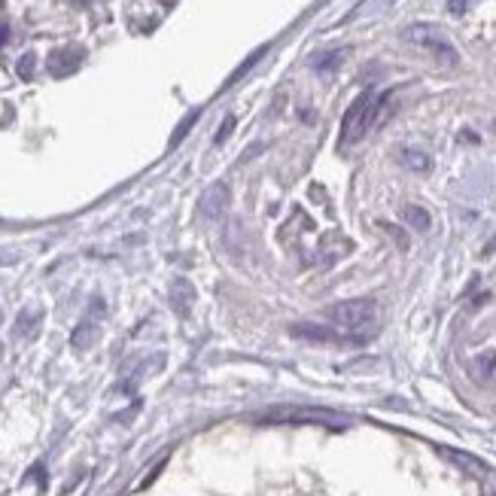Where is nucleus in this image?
I'll return each instance as SVG.
<instances>
[{
	"mask_svg": "<svg viewBox=\"0 0 496 496\" xmlns=\"http://www.w3.org/2000/svg\"><path fill=\"white\" fill-rule=\"evenodd\" d=\"M390 95H374V91H363L360 98L353 100L351 107H347L344 113V122H341V143H353L360 141V137H365V131L374 125V119H378L384 100H387Z\"/></svg>",
	"mask_w": 496,
	"mask_h": 496,
	"instance_id": "nucleus-1",
	"label": "nucleus"
},
{
	"mask_svg": "<svg viewBox=\"0 0 496 496\" xmlns=\"http://www.w3.org/2000/svg\"><path fill=\"white\" fill-rule=\"evenodd\" d=\"M402 37H405L408 43H415V46H424V49H429L436 55L442 64H457V49L451 43H448V37L442 27H436V25H411L402 31Z\"/></svg>",
	"mask_w": 496,
	"mask_h": 496,
	"instance_id": "nucleus-2",
	"label": "nucleus"
},
{
	"mask_svg": "<svg viewBox=\"0 0 496 496\" xmlns=\"http://www.w3.org/2000/svg\"><path fill=\"white\" fill-rule=\"evenodd\" d=\"M374 314H378V308H374L372 299H347V301H338V305H332L326 311V317L332 320L335 326L341 329H363L369 326Z\"/></svg>",
	"mask_w": 496,
	"mask_h": 496,
	"instance_id": "nucleus-3",
	"label": "nucleus"
},
{
	"mask_svg": "<svg viewBox=\"0 0 496 496\" xmlns=\"http://www.w3.org/2000/svg\"><path fill=\"white\" fill-rule=\"evenodd\" d=\"M228 201H232V192H228L226 183H214V186L201 195L198 210H201V216L214 223V219H223V214L228 210Z\"/></svg>",
	"mask_w": 496,
	"mask_h": 496,
	"instance_id": "nucleus-4",
	"label": "nucleus"
},
{
	"mask_svg": "<svg viewBox=\"0 0 496 496\" xmlns=\"http://www.w3.org/2000/svg\"><path fill=\"white\" fill-rule=\"evenodd\" d=\"M289 335L299 338V341H311V344H341V341H347V338L338 335L335 329L317 326V323H292Z\"/></svg>",
	"mask_w": 496,
	"mask_h": 496,
	"instance_id": "nucleus-5",
	"label": "nucleus"
},
{
	"mask_svg": "<svg viewBox=\"0 0 496 496\" xmlns=\"http://www.w3.org/2000/svg\"><path fill=\"white\" fill-rule=\"evenodd\" d=\"M168 301H171L174 314L186 317L192 311V305H195V287H192L186 278H174L171 287H168Z\"/></svg>",
	"mask_w": 496,
	"mask_h": 496,
	"instance_id": "nucleus-6",
	"label": "nucleus"
},
{
	"mask_svg": "<svg viewBox=\"0 0 496 496\" xmlns=\"http://www.w3.org/2000/svg\"><path fill=\"white\" fill-rule=\"evenodd\" d=\"M262 420H292V424H344L341 417L329 415V411H278Z\"/></svg>",
	"mask_w": 496,
	"mask_h": 496,
	"instance_id": "nucleus-7",
	"label": "nucleus"
},
{
	"mask_svg": "<svg viewBox=\"0 0 496 496\" xmlns=\"http://www.w3.org/2000/svg\"><path fill=\"white\" fill-rule=\"evenodd\" d=\"M438 454L448 457L451 463H457L460 469H466L469 475H488L490 472V466L478 460V457H472V454H466V451H454V448H438Z\"/></svg>",
	"mask_w": 496,
	"mask_h": 496,
	"instance_id": "nucleus-8",
	"label": "nucleus"
},
{
	"mask_svg": "<svg viewBox=\"0 0 496 496\" xmlns=\"http://www.w3.org/2000/svg\"><path fill=\"white\" fill-rule=\"evenodd\" d=\"M82 61V52L79 49H64V52H52L49 58V73L52 77H67V73H73L79 67Z\"/></svg>",
	"mask_w": 496,
	"mask_h": 496,
	"instance_id": "nucleus-9",
	"label": "nucleus"
},
{
	"mask_svg": "<svg viewBox=\"0 0 496 496\" xmlns=\"http://www.w3.org/2000/svg\"><path fill=\"white\" fill-rule=\"evenodd\" d=\"M98 338H100L98 320H82V323L73 329V335H70V347H73V351H89Z\"/></svg>",
	"mask_w": 496,
	"mask_h": 496,
	"instance_id": "nucleus-10",
	"label": "nucleus"
},
{
	"mask_svg": "<svg viewBox=\"0 0 496 496\" xmlns=\"http://www.w3.org/2000/svg\"><path fill=\"white\" fill-rule=\"evenodd\" d=\"M40 323H43V311L27 305L22 314L15 317V335H18V338H34L37 329H40Z\"/></svg>",
	"mask_w": 496,
	"mask_h": 496,
	"instance_id": "nucleus-11",
	"label": "nucleus"
},
{
	"mask_svg": "<svg viewBox=\"0 0 496 496\" xmlns=\"http://www.w3.org/2000/svg\"><path fill=\"white\" fill-rule=\"evenodd\" d=\"M402 219H405L415 232H429V226H433L429 210H424L420 204H405V207H402Z\"/></svg>",
	"mask_w": 496,
	"mask_h": 496,
	"instance_id": "nucleus-12",
	"label": "nucleus"
},
{
	"mask_svg": "<svg viewBox=\"0 0 496 496\" xmlns=\"http://www.w3.org/2000/svg\"><path fill=\"white\" fill-rule=\"evenodd\" d=\"M402 164L405 168H411V171H417V174H424V171H429V155L426 152H420V150H402Z\"/></svg>",
	"mask_w": 496,
	"mask_h": 496,
	"instance_id": "nucleus-13",
	"label": "nucleus"
},
{
	"mask_svg": "<svg viewBox=\"0 0 496 496\" xmlns=\"http://www.w3.org/2000/svg\"><path fill=\"white\" fill-rule=\"evenodd\" d=\"M344 58V52H326V55H317L314 58V70L317 73H329V70H335L338 64H341Z\"/></svg>",
	"mask_w": 496,
	"mask_h": 496,
	"instance_id": "nucleus-14",
	"label": "nucleus"
},
{
	"mask_svg": "<svg viewBox=\"0 0 496 496\" xmlns=\"http://www.w3.org/2000/svg\"><path fill=\"white\" fill-rule=\"evenodd\" d=\"M198 116H201V110H192V113H189L186 119H183V122L177 125V131H174V137H171V146H177V143L183 141V137L189 134V128H192V125L198 122Z\"/></svg>",
	"mask_w": 496,
	"mask_h": 496,
	"instance_id": "nucleus-15",
	"label": "nucleus"
},
{
	"mask_svg": "<svg viewBox=\"0 0 496 496\" xmlns=\"http://www.w3.org/2000/svg\"><path fill=\"white\" fill-rule=\"evenodd\" d=\"M265 52H268V46H262V49H256V52L250 55V58H247V61L241 64V67H237V70L232 73V77H228V82H226V86H232V82H237V79H241V77H244V73H247V70H250V67H253V64H256V61H259V58H262V55H265Z\"/></svg>",
	"mask_w": 496,
	"mask_h": 496,
	"instance_id": "nucleus-16",
	"label": "nucleus"
},
{
	"mask_svg": "<svg viewBox=\"0 0 496 496\" xmlns=\"http://www.w3.org/2000/svg\"><path fill=\"white\" fill-rule=\"evenodd\" d=\"M34 64H37V58H34L31 52L22 55V58H18V77H22V79H31V77H34Z\"/></svg>",
	"mask_w": 496,
	"mask_h": 496,
	"instance_id": "nucleus-17",
	"label": "nucleus"
},
{
	"mask_svg": "<svg viewBox=\"0 0 496 496\" xmlns=\"http://www.w3.org/2000/svg\"><path fill=\"white\" fill-rule=\"evenodd\" d=\"M232 128H235V116H226L223 125H219V131H216V137H214V143H226L228 134H232Z\"/></svg>",
	"mask_w": 496,
	"mask_h": 496,
	"instance_id": "nucleus-18",
	"label": "nucleus"
},
{
	"mask_svg": "<svg viewBox=\"0 0 496 496\" xmlns=\"http://www.w3.org/2000/svg\"><path fill=\"white\" fill-rule=\"evenodd\" d=\"M469 4H472V0H448V9H451L454 15H460V13L469 9Z\"/></svg>",
	"mask_w": 496,
	"mask_h": 496,
	"instance_id": "nucleus-19",
	"label": "nucleus"
},
{
	"mask_svg": "<svg viewBox=\"0 0 496 496\" xmlns=\"http://www.w3.org/2000/svg\"><path fill=\"white\" fill-rule=\"evenodd\" d=\"M390 235H393V237H396V241H399V247H408V241H405V237H402V232H399V228H393V226H390Z\"/></svg>",
	"mask_w": 496,
	"mask_h": 496,
	"instance_id": "nucleus-20",
	"label": "nucleus"
},
{
	"mask_svg": "<svg viewBox=\"0 0 496 496\" xmlns=\"http://www.w3.org/2000/svg\"><path fill=\"white\" fill-rule=\"evenodd\" d=\"M6 37H9V27H4V25H0V46L6 43Z\"/></svg>",
	"mask_w": 496,
	"mask_h": 496,
	"instance_id": "nucleus-21",
	"label": "nucleus"
}]
</instances>
